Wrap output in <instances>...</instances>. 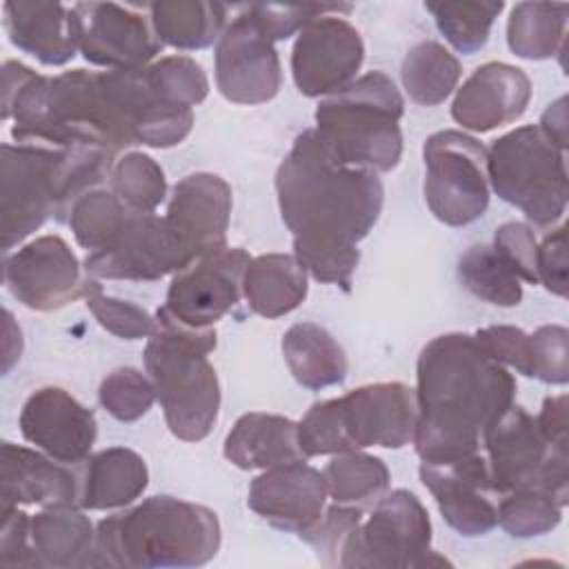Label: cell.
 I'll return each mask as SVG.
<instances>
[{
  "label": "cell",
  "mask_w": 569,
  "mask_h": 569,
  "mask_svg": "<svg viewBox=\"0 0 569 569\" xmlns=\"http://www.w3.org/2000/svg\"><path fill=\"white\" fill-rule=\"evenodd\" d=\"M2 120L13 122L16 142L93 147L116 158L133 144H180L193 129V109L162 102L144 67L40 76L18 60H4Z\"/></svg>",
  "instance_id": "cell-1"
},
{
  "label": "cell",
  "mask_w": 569,
  "mask_h": 569,
  "mask_svg": "<svg viewBox=\"0 0 569 569\" xmlns=\"http://www.w3.org/2000/svg\"><path fill=\"white\" fill-rule=\"evenodd\" d=\"M276 196L307 276L349 291L360 262L358 242L385 202L378 173L336 162L316 131L305 129L276 171Z\"/></svg>",
  "instance_id": "cell-2"
},
{
  "label": "cell",
  "mask_w": 569,
  "mask_h": 569,
  "mask_svg": "<svg viewBox=\"0 0 569 569\" xmlns=\"http://www.w3.org/2000/svg\"><path fill=\"white\" fill-rule=\"evenodd\" d=\"M516 378L489 358L471 333L429 340L416 365L418 420L413 447L422 462H449L480 451L485 431L513 405Z\"/></svg>",
  "instance_id": "cell-3"
},
{
  "label": "cell",
  "mask_w": 569,
  "mask_h": 569,
  "mask_svg": "<svg viewBox=\"0 0 569 569\" xmlns=\"http://www.w3.org/2000/svg\"><path fill=\"white\" fill-rule=\"evenodd\" d=\"M118 158L93 147L4 142L0 147V231L9 253L49 218L67 222L80 196L109 180Z\"/></svg>",
  "instance_id": "cell-4"
},
{
  "label": "cell",
  "mask_w": 569,
  "mask_h": 569,
  "mask_svg": "<svg viewBox=\"0 0 569 569\" xmlns=\"http://www.w3.org/2000/svg\"><path fill=\"white\" fill-rule=\"evenodd\" d=\"M220 540L213 509L173 496H151L96 525L91 567H202L216 558Z\"/></svg>",
  "instance_id": "cell-5"
},
{
  "label": "cell",
  "mask_w": 569,
  "mask_h": 569,
  "mask_svg": "<svg viewBox=\"0 0 569 569\" xmlns=\"http://www.w3.org/2000/svg\"><path fill=\"white\" fill-rule=\"evenodd\" d=\"M156 322L142 358L164 422L178 440H204L220 411V382L207 358L218 342L216 329L187 327L162 309L156 311Z\"/></svg>",
  "instance_id": "cell-6"
},
{
  "label": "cell",
  "mask_w": 569,
  "mask_h": 569,
  "mask_svg": "<svg viewBox=\"0 0 569 569\" xmlns=\"http://www.w3.org/2000/svg\"><path fill=\"white\" fill-rule=\"evenodd\" d=\"M405 100L382 71H369L316 107V136L327 153L353 169L385 173L402 156Z\"/></svg>",
  "instance_id": "cell-7"
},
{
  "label": "cell",
  "mask_w": 569,
  "mask_h": 569,
  "mask_svg": "<svg viewBox=\"0 0 569 569\" xmlns=\"http://www.w3.org/2000/svg\"><path fill=\"white\" fill-rule=\"evenodd\" d=\"M487 178L496 196L536 227H553L567 209L565 149L538 124L507 131L487 149Z\"/></svg>",
  "instance_id": "cell-8"
},
{
  "label": "cell",
  "mask_w": 569,
  "mask_h": 569,
  "mask_svg": "<svg viewBox=\"0 0 569 569\" xmlns=\"http://www.w3.org/2000/svg\"><path fill=\"white\" fill-rule=\"evenodd\" d=\"M442 565L431 549V520L416 493L387 491L369 516L345 538L336 567L340 569H416Z\"/></svg>",
  "instance_id": "cell-9"
},
{
  "label": "cell",
  "mask_w": 569,
  "mask_h": 569,
  "mask_svg": "<svg viewBox=\"0 0 569 569\" xmlns=\"http://www.w3.org/2000/svg\"><path fill=\"white\" fill-rule=\"evenodd\" d=\"M491 482L500 496L542 491L560 507L569 502L567 445L549 442L536 418L511 405L482 436Z\"/></svg>",
  "instance_id": "cell-10"
},
{
  "label": "cell",
  "mask_w": 569,
  "mask_h": 569,
  "mask_svg": "<svg viewBox=\"0 0 569 569\" xmlns=\"http://www.w3.org/2000/svg\"><path fill=\"white\" fill-rule=\"evenodd\" d=\"M425 202L449 227L476 222L489 207L487 149L458 129L431 133L422 147Z\"/></svg>",
  "instance_id": "cell-11"
},
{
  "label": "cell",
  "mask_w": 569,
  "mask_h": 569,
  "mask_svg": "<svg viewBox=\"0 0 569 569\" xmlns=\"http://www.w3.org/2000/svg\"><path fill=\"white\" fill-rule=\"evenodd\" d=\"M191 256L169 229L164 216L129 211L118 231L98 251L87 253L84 271L93 280H160L191 264Z\"/></svg>",
  "instance_id": "cell-12"
},
{
  "label": "cell",
  "mask_w": 569,
  "mask_h": 569,
  "mask_svg": "<svg viewBox=\"0 0 569 569\" xmlns=\"http://www.w3.org/2000/svg\"><path fill=\"white\" fill-rule=\"evenodd\" d=\"M342 451L367 447L402 449L418 420L416 389L405 382H373L331 398Z\"/></svg>",
  "instance_id": "cell-13"
},
{
  "label": "cell",
  "mask_w": 569,
  "mask_h": 569,
  "mask_svg": "<svg viewBox=\"0 0 569 569\" xmlns=\"http://www.w3.org/2000/svg\"><path fill=\"white\" fill-rule=\"evenodd\" d=\"M78 51L96 67L142 69L162 51L151 18L140 7L118 2H76L71 7Z\"/></svg>",
  "instance_id": "cell-14"
},
{
  "label": "cell",
  "mask_w": 569,
  "mask_h": 569,
  "mask_svg": "<svg viewBox=\"0 0 569 569\" xmlns=\"http://www.w3.org/2000/svg\"><path fill=\"white\" fill-rule=\"evenodd\" d=\"M280 84L282 67L273 40L244 4L216 42V87L229 102L262 104L278 96Z\"/></svg>",
  "instance_id": "cell-15"
},
{
  "label": "cell",
  "mask_w": 569,
  "mask_h": 569,
  "mask_svg": "<svg viewBox=\"0 0 569 569\" xmlns=\"http://www.w3.org/2000/svg\"><path fill=\"white\" fill-rule=\"evenodd\" d=\"M249 262L251 256L240 247H224L198 258L173 276L160 309L187 327H213L244 298L242 284Z\"/></svg>",
  "instance_id": "cell-16"
},
{
  "label": "cell",
  "mask_w": 569,
  "mask_h": 569,
  "mask_svg": "<svg viewBox=\"0 0 569 569\" xmlns=\"http://www.w3.org/2000/svg\"><path fill=\"white\" fill-rule=\"evenodd\" d=\"M362 60L365 44L358 29L340 13H322L298 31L291 76L302 96L327 98L356 80Z\"/></svg>",
  "instance_id": "cell-17"
},
{
  "label": "cell",
  "mask_w": 569,
  "mask_h": 569,
  "mask_svg": "<svg viewBox=\"0 0 569 569\" xmlns=\"http://www.w3.org/2000/svg\"><path fill=\"white\" fill-rule=\"evenodd\" d=\"M7 291L27 309L56 311L84 296L82 267L60 236H38L4 253Z\"/></svg>",
  "instance_id": "cell-18"
},
{
  "label": "cell",
  "mask_w": 569,
  "mask_h": 569,
  "mask_svg": "<svg viewBox=\"0 0 569 569\" xmlns=\"http://www.w3.org/2000/svg\"><path fill=\"white\" fill-rule=\"evenodd\" d=\"M418 473L445 522L460 536H485L498 525L500 493L480 451L449 462H420Z\"/></svg>",
  "instance_id": "cell-19"
},
{
  "label": "cell",
  "mask_w": 569,
  "mask_h": 569,
  "mask_svg": "<svg viewBox=\"0 0 569 569\" xmlns=\"http://www.w3.org/2000/svg\"><path fill=\"white\" fill-rule=\"evenodd\" d=\"M18 425L29 445L67 465H82L98 438L93 411L62 387L36 389L24 400Z\"/></svg>",
  "instance_id": "cell-20"
},
{
  "label": "cell",
  "mask_w": 569,
  "mask_h": 569,
  "mask_svg": "<svg viewBox=\"0 0 569 569\" xmlns=\"http://www.w3.org/2000/svg\"><path fill=\"white\" fill-rule=\"evenodd\" d=\"M233 193L224 178L196 171L173 184L164 220L191 260L227 247Z\"/></svg>",
  "instance_id": "cell-21"
},
{
  "label": "cell",
  "mask_w": 569,
  "mask_h": 569,
  "mask_svg": "<svg viewBox=\"0 0 569 569\" xmlns=\"http://www.w3.org/2000/svg\"><path fill=\"white\" fill-rule=\"evenodd\" d=\"M327 496L322 471L300 460L264 469L253 478L247 507L271 527L302 536L322 516Z\"/></svg>",
  "instance_id": "cell-22"
},
{
  "label": "cell",
  "mask_w": 569,
  "mask_h": 569,
  "mask_svg": "<svg viewBox=\"0 0 569 569\" xmlns=\"http://www.w3.org/2000/svg\"><path fill=\"white\" fill-rule=\"evenodd\" d=\"M82 465L60 462L44 451L13 442L0 449V509L20 505L80 507Z\"/></svg>",
  "instance_id": "cell-23"
},
{
  "label": "cell",
  "mask_w": 569,
  "mask_h": 569,
  "mask_svg": "<svg viewBox=\"0 0 569 569\" xmlns=\"http://www.w3.org/2000/svg\"><path fill=\"white\" fill-rule=\"evenodd\" d=\"M529 76L507 62H485L456 89L451 118L467 131L487 133L516 122L529 107Z\"/></svg>",
  "instance_id": "cell-24"
},
{
  "label": "cell",
  "mask_w": 569,
  "mask_h": 569,
  "mask_svg": "<svg viewBox=\"0 0 569 569\" xmlns=\"http://www.w3.org/2000/svg\"><path fill=\"white\" fill-rule=\"evenodd\" d=\"M2 24L13 47L47 67L67 64L78 51L71 9L60 2H4Z\"/></svg>",
  "instance_id": "cell-25"
},
{
  "label": "cell",
  "mask_w": 569,
  "mask_h": 569,
  "mask_svg": "<svg viewBox=\"0 0 569 569\" xmlns=\"http://www.w3.org/2000/svg\"><path fill=\"white\" fill-rule=\"evenodd\" d=\"M222 451L224 458L242 471H264L307 460L298 440V422L264 411L242 413L227 433Z\"/></svg>",
  "instance_id": "cell-26"
},
{
  "label": "cell",
  "mask_w": 569,
  "mask_h": 569,
  "mask_svg": "<svg viewBox=\"0 0 569 569\" xmlns=\"http://www.w3.org/2000/svg\"><path fill=\"white\" fill-rule=\"evenodd\" d=\"M31 551L36 569L91 567L96 529L82 507H44L31 516Z\"/></svg>",
  "instance_id": "cell-27"
},
{
  "label": "cell",
  "mask_w": 569,
  "mask_h": 569,
  "mask_svg": "<svg viewBox=\"0 0 569 569\" xmlns=\"http://www.w3.org/2000/svg\"><path fill=\"white\" fill-rule=\"evenodd\" d=\"M80 471V507L89 511L129 507L149 485V469L144 458L127 447H109L89 456Z\"/></svg>",
  "instance_id": "cell-28"
},
{
  "label": "cell",
  "mask_w": 569,
  "mask_h": 569,
  "mask_svg": "<svg viewBox=\"0 0 569 569\" xmlns=\"http://www.w3.org/2000/svg\"><path fill=\"white\" fill-rule=\"evenodd\" d=\"M282 356L293 380L305 389H325L347 378L349 362L340 342L316 322L291 325L282 336Z\"/></svg>",
  "instance_id": "cell-29"
},
{
  "label": "cell",
  "mask_w": 569,
  "mask_h": 569,
  "mask_svg": "<svg viewBox=\"0 0 569 569\" xmlns=\"http://www.w3.org/2000/svg\"><path fill=\"white\" fill-rule=\"evenodd\" d=\"M244 300L262 318L291 313L307 298V271L291 253H262L244 271Z\"/></svg>",
  "instance_id": "cell-30"
},
{
  "label": "cell",
  "mask_w": 569,
  "mask_h": 569,
  "mask_svg": "<svg viewBox=\"0 0 569 569\" xmlns=\"http://www.w3.org/2000/svg\"><path fill=\"white\" fill-rule=\"evenodd\" d=\"M147 9L160 42L182 51L207 49L218 42L229 13L227 4L204 0H162Z\"/></svg>",
  "instance_id": "cell-31"
},
{
  "label": "cell",
  "mask_w": 569,
  "mask_h": 569,
  "mask_svg": "<svg viewBox=\"0 0 569 569\" xmlns=\"http://www.w3.org/2000/svg\"><path fill=\"white\" fill-rule=\"evenodd\" d=\"M569 7L562 2H518L507 20V44L525 60H547L565 49Z\"/></svg>",
  "instance_id": "cell-32"
},
{
  "label": "cell",
  "mask_w": 569,
  "mask_h": 569,
  "mask_svg": "<svg viewBox=\"0 0 569 569\" xmlns=\"http://www.w3.org/2000/svg\"><path fill=\"white\" fill-rule=\"evenodd\" d=\"M327 493L338 505L369 511L389 491V469L371 453L360 449L336 453L322 469Z\"/></svg>",
  "instance_id": "cell-33"
},
{
  "label": "cell",
  "mask_w": 569,
  "mask_h": 569,
  "mask_svg": "<svg viewBox=\"0 0 569 569\" xmlns=\"http://www.w3.org/2000/svg\"><path fill=\"white\" fill-rule=\"evenodd\" d=\"M462 76V67L458 58L436 40H422L413 44L400 67L402 87L416 104L436 107L445 102L458 80Z\"/></svg>",
  "instance_id": "cell-34"
},
{
  "label": "cell",
  "mask_w": 569,
  "mask_h": 569,
  "mask_svg": "<svg viewBox=\"0 0 569 569\" xmlns=\"http://www.w3.org/2000/svg\"><path fill=\"white\" fill-rule=\"evenodd\" d=\"M458 278L467 291L496 307H516L522 300V280L491 244H473L458 260Z\"/></svg>",
  "instance_id": "cell-35"
},
{
  "label": "cell",
  "mask_w": 569,
  "mask_h": 569,
  "mask_svg": "<svg viewBox=\"0 0 569 569\" xmlns=\"http://www.w3.org/2000/svg\"><path fill=\"white\" fill-rule=\"evenodd\" d=\"M425 9L447 42L458 53L471 56L487 44L505 2H425Z\"/></svg>",
  "instance_id": "cell-36"
},
{
  "label": "cell",
  "mask_w": 569,
  "mask_h": 569,
  "mask_svg": "<svg viewBox=\"0 0 569 569\" xmlns=\"http://www.w3.org/2000/svg\"><path fill=\"white\" fill-rule=\"evenodd\" d=\"M109 189L133 211L156 213L167 196L162 167L142 151L118 158L109 173Z\"/></svg>",
  "instance_id": "cell-37"
},
{
  "label": "cell",
  "mask_w": 569,
  "mask_h": 569,
  "mask_svg": "<svg viewBox=\"0 0 569 569\" xmlns=\"http://www.w3.org/2000/svg\"><path fill=\"white\" fill-rule=\"evenodd\" d=\"M129 209L111 189L96 187L80 196L69 213V227L76 242L87 249V253L98 251L118 231V227L129 216Z\"/></svg>",
  "instance_id": "cell-38"
},
{
  "label": "cell",
  "mask_w": 569,
  "mask_h": 569,
  "mask_svg": "<svg viewBox=\"0 0 569 569\" xmlns=\"http://www.w3.org/2000/svg\"><path fill=\"white\" fill-rule=\"evenodd\" d=\"M151 91L169 104L193 109L209 93L204 69L189 56H164L144 67Z\"/></svg>",
  "instance_id": "cell-39"
},
{
  "label": "cell",
  "mask_w": 569,
  "mask_h": 569,
  "mask_svg": "<svg viewBox=\"0 0 569 569\" xmlns=\"http://www.w3.org/2000/svg\"><path fill=\"white\" fill-rule=\"evenodd\" d=\"M562 509L542 491H511L498 500V525L513 538H533L553 531Z\"/></svg>",
  "instance_id": "cell-40"
},
{
  "label": "cell",
  "mask_w": 569,
  "mask_h": 569,
  "mask_svg": "<svg viewBox=\"0 0 569 569\" xmlns=\"http://www.w3.org/2000/svg\"><path fill=\"white\" fill-rule=\"evenodd\" d=\"M82 298L87 302V309L98 320V325L118 338H124V340L149 338L158 327L156 316H151L147 309L129 300L107 296L93 278L87 280Z\"/></svg>",
  "instance_id": "cell-41"
},
{
  "label": "cell",
  "mask_w": 569,
  "mask_h": 569,
  "mask_svg": "<svg viewBox=\"0 0 569 569\" xmlns=\"http://www.w3.org/2000/svg\"><path fill=\"white\" fill-rule=\"evenodd\" d=\"M100 405L109 416L120 422H136L149 413L156 389L149 376L133 367H120L111 371L98 389Z\"/></svg>",
  "instance_id": "cell-42"
},
{
  "label": "cell",
  "mask_w": 569,
  "mask_h": 569,
  "mask_svg": "<svg viewBox=\"0 0 569 569\" xmlns=\"http://www.w3.org/2000/svg\"><path fill=\"white\" fill-rule=\"evenodd\" d=\"M531 378L547 385L569 380V331L562 325H542L529 333Z\"/></svg>",
  "instance_id": "cell-43"
},
{
  "label": "cell",
  "mask_w": 569,
  "mask_h": 569,
  "mask_svg": "<svg viewBox=\"0 0 569 569\" xmlns=\"http://www.w3.org/2000/svg\"><path fill=\"white\" fill-rule=\"evenodd\" d=\"M362 516H365L362 509L333 502L322 511L318 522L311 529H307L300 538L313 547L318 560L325 567H336L345 538L360 522Z\"/></svg>",
  "instance_id": "cell-44"
},
{
  "label": "cell",
  "mask_w": 569,
  "mask_h": 569,
  "mask_svg": "<svg viewBox=\"0 0 569 569\" xmlns=\"http://www.w3.org/2000/svg\"><path fill=\"white\" fill-rule=\"evenodd\" d=\"M491 247L520 280L538 284V238L531 227L505 222L496 229Z\"/></svg>",
  "instance_id": "cell-45"
},
{
  "label": "cell",
  "mask_w": 569,
  "mask_h": 569,
  "mask_svg": "<svg viewBox=\"0 0 569 569\" xmlns=\"http://www.w3.org/2000/svg\"><path fill=\"white\" fill-rule=\"evenodd\" d=\"M480 349L500 362L502 367H511L518 373L531 378L529 367V333H525L520 327L511 325H491L482 327L473 333Z\"/></svg>",
  "instance_id": "cell-46"
},
{
  "label": "cell",
  "mask_w": 569,
  "mask_h": 569,
  "mask_svg": "<svg viewBox=\"0 0 569 569\" xmlns=\"http://www.w3.org/2000/svg\"><path fill=\"white\" fill-rule=\"evenodd\" d=\"M0 567L36 569L31 551V516L20 507H7L0 509Z\"/></svg>",
  "instance_id": "cell-47"
},
{
  "label": "cell",
  "mask_w": 569,
  "mask_h": 569,
  "mask_svg": "<svg viewBox=\"0 0 569 569\" xmlns=\"http://www.w3.org/2000/svg\"><path fill=\"white\" fill-rule=\"evenodd\" d=\"M567 227L551 229L538 240V284L558 298H567Z\"/></svg>",
  "instance_id": "cell-48"
},
{
  "label": "cell",
  "mask_w": 569,
  "mask_h": 569,
  "mask_svg": "<svg viewBox=\"0 0 569 569\" xmlns=\"http://www.w3.org/2000/svg\"><path fill=\"white\" fill-rule=\"evenodd\" d=\"M536 422L549 442L567 445V396L560 393L545 398Z\"/></svg>",
  "instance_id": "cell-49"
},
{
  "label": "cell",
  "mask_w": 569,
  "mask_h": 569,
  "mask_svg": "<svg viewBox=\"0 0 569 569\" xmlns=\"http://www.w3.org/2000/svg\"><path fill=\"white\" fill-rule=\"evenodd\" d=\"M538 127L558 144L567 151V98L560 96L553 100L547 111L542 113Z\"/></svg>",
  "instance_id": "cell-50"
},
{
  "label": "cell",
  "mask_w": 569,
  "mask_h": 569,
  "mask_svg": "<svg viewBox=\"0 0 569 569\" xmlns=\"http://www.w3.org/2000/svg\"><path fill=\"white\" fill-rule=\"evenodd\" d=\"M22 353V331L9 309H4V342H2V373L7 376Z\"/></svg>",
  "instance_id": "cell-51"
}]
</instances>
